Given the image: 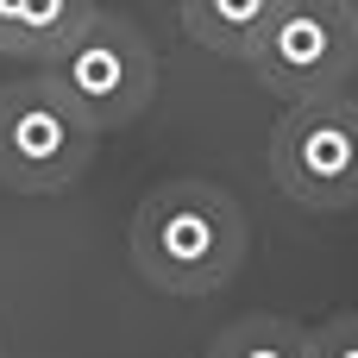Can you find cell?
Instances as JSON below:
<instances>
[{
	"label": "cell",
	"mask_w": 358,
	"mask_h": 358,
	"mask_svg": "<svg viewBox=\"0 0 358 358\" xmlns=\"http://www.w3.org/2000/svg\"><path fill=\"white\" fill-rule=\"evenodd\" d=\"M132 271L164 296H214L245 264V214L214 182H164L132 214Z\"/></svg>",
	"instance_id": "1"
},
{
	"label": "cell",
	"mask_w": 358,
	"mask_h": 358,
	"mask_svg": "<svg viewBox=\"0 0 358 358\" xmlns=\"http://www.w3.org/2000/svg\"><path fill=\"white\" fill-rule=\"evenodd\" d=\"M44 82L94 126V132H113V126H132L151 94H157V50L151 38L120 19V13H88L76 38H63L50 57H44Z\"/></svg>",
	"instance_id": "2"
},
{
	"label": "cell",
	"mask_w": 358,
	"mask_h": 358,
	"mask_svg": "<svg viewBox=\"0 0 358 358\" xmlns=\"http://www.w3.org/2000/svg\"><path fill=\"white\" fill-rule=\"evenodd\" d=\"M271 182L308 214L358 208V101H289V113L271 132Z\"/></svg>",
	"instance_id": "3"
},
{
	"label": "cell",
	"mask_w": 358,
	"mask_h": 358,
	"mask_svg": "<svg viewBox=\"0 0 358 358\" xmlns=\"http://www.w3.org/2000/svg\"><path fill=\"white\" fill-rule=\"evenodd\" d=\"M94 138L101 132L44 76L0 88V189L57 195V189L82 182V170L94 164Z\"/></svg>",
	"instance_id": "4"
},
{
	"label": "cell",
	"mask_w": 358,
	"mask_h": 358,
	"mask_svg": "<svg viewBox=\"0 0 358 358\" xmlns=\"http://www.w3.org/2000/svg\"><path fill=\"white\" fill-rule=\"evenodd\" d=\"M245 69L277 101L340 94L358 69V31L340 0H283L258 31V44L245 50Z\"/></svg>",
	"instance_id": "5"
},
{
	"label": "cell",
	"mask_w": 358,
	"mask_h": 358,
	"mask_svg": "<svg viewBox=\"0 0 358 358\" xmlns=\"http://www.w3.org/2000/svg\"><path fill=\"white\" fill-rule=\"evenodd\" d=\"M94 0H0V57L44 63L63 38L82 31Z\"/></svg>",
	"instance_id": "6"
},
{
	"label": "cell",
	"mask_w": 358,
	"mask_h": 358,
	"mask_svg": "<svg viewBox=\"0 0 358 358\" xmlns=\"http://www.w3.org/2000/svg\"><path fill=\"white\" fill-rule=\"evenodd\" d=\"M176 6H182V31L201 50L245 63V50L258 44V31L271 25V13L283 0H176Z\"/></svg>",
	"instance_id": "7"
},
{
	"label": "cell",
	"mask_w": 358,
	"mask_h": 358,
	"mask_svg": "<svg viewBox=\"0 0 358 358\" xmlns=\"http://www.w3.org/2000/svg\"><path fill=\"white\" fill-rule=\"evenodd\" d=\"M208 358H308V327L283 315H245L208 346Z\"/></svg>",
	"instance_id": "8"
},
{
	"label": "cell",
	"mask_w": 358,
	"mask_h": 358,
	"mask_svg": "<svg viewBox=\"0 0 358 358\" xmlns=\"http://www.w3.org/2000/svg\"><path fill=\"white\" fill-rule=\"evenodd\" d=\"M308 358H358V315H334L308 334Z\"/></svg>",
	"instance_id": "9"
},
{
	"label": "cell",
	"mask_w": 358,
	"mask_h": 358,
	"mask_svg": "<svg viewBox=\"0 0 358 358\" xmlns=\"http://www.w3.org/2000/svg\"><path fill=\"white\" fill-rule=\"evenodd\" d=\"M340 6H346V19H352V31H358V0H340Z\"/></svg>",
	"instance_id": "10"
}]
</instances>
